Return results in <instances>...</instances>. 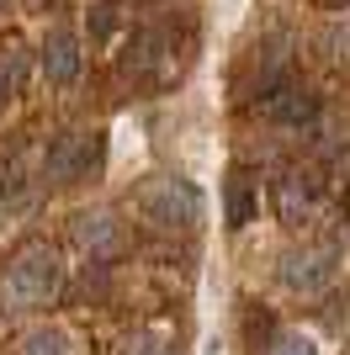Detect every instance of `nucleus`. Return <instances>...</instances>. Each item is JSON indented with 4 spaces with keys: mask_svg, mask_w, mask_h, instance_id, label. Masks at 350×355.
<instances>
[{
    "mask_svg": "<svg viewBox=\"0 0 350 355\" xmlns=\"http://www.w3.org/2000/svg\"><path fill=\"white\" fill-rule=\"evenodd\" d=\"M64 286V260H58L53 244L32 239L11 254V266L0 276V308L6 313H32V308H48Z\"/></svg>",
    "mask_w": 350,
    "mask_h": 355,
    "instance_id": "1",
    "label": "nucleus"
},
{
    "mask_svg": "<svg viewBox=\"0 0 350 355\" xmlns=\"http://www.w3.org/2000/svg\"><path fill=\"white\" fill-rule=\"evenodd\" d=\"M138 212L160 234H186V228L202 223V191L181 175H154L138 186Z\"/></svg>",
    "mask_w": 350,
    "mask_h": 355,
    "instance_id": "2",
    "label": "nucleus"
},
{
    "mask_svg": "<svg viewBox=\"0 0 350 355\" xmlns=\"http://www.w3.org/2000/svg\"><path fill=\"white\" fill-rule=\"evenodd\" d=\"M101 164H106V133L101 128H69V133H58L53 144H48V154H43V170L58 186L96 175Z\"/></svg>",
    "mask_w": 350,
    "mask_h": 355,
    "instance_id": "3",
    "label": "nucleus"
},
{
    "mask_svg": "<svg viewBox=\"0 0 350 355\" xmlns=\"http://www.w3.org/2000/svg\"><path fill=\"white\" fill-rule=\"evenodd\" d=\"M335 276H340V244H308V250H292L287 260H281L287 292H303V297L329 292Z\"/></svg>",
    "mask_w": 350,
    "mask_h": 355,
    "instance_id": "4",
    "label": "nucleus"
},
{
    "mask_svg": "<svg viewBox=\"0 0 350 355\" xmlns=\"http://www.w3.org/2000/svg\"><path fill=\"white\" fill-rule=\"evenodd\" d=\"M260 112L276 122V128H287V133H308V128L319 122V96H313L308 85H292V80H281V85L265 90Z\"/></svg>",
    "mask_w": 350,
    "mask_h": 355,
    "instance_id": "5",
    "label": "nucleus"
},
{
    "mask_svg": "<svg viewBox=\"0 0 350 355\" xmlns=\"http://www.w3.org/2000/svg\"><path fill=\"white\" fill-rule=\"evenodd\" d=\"M122 69L138 74V80H170V69H175V43H170V32H165V27L133 32L128 53H122Z\"/></svg>",
    "mask_w": 350,
    "mask_h": 355,
    "instance_id": "6",
    "label": "nucleus"
},
{
    "mask_svg": "<svg viewBox=\"0 0 350 355\" xmlns=\"http://www.w3.org/2000/svg\"><path fill=\"white\" fill-rule=\"evenodd\" d=\"M276 212L292 228L308 223L319 212V175H313V170H281L276 175Z\"/></svg>",
    "mask_w": 350,
    "mask_h": 355,
    "instance_id": "7",
    "label": "nucleus"
},
{
    "mask_svg": "<svg viewBox=\"0 0 350 355\" xmlns=\"http://www.w3.org/2000/svg\"><path fill=\"white\" fill-rule=\"evenodd\" d=\"M69 234L90 260H106V254H117V244H122V223H117L112 212H74Z\"/></svg>",
    "mask_w": 350,
    "mask_h": 355,
    "instance_id": "8",
    "label": "nucleus"
},
{
    "mask_svg": "<svg viewBox=\"0 0 350 355\" xmlns=\"http://www.w3.org/2000/svg\"><path fill=\"white\" fill-rule=\"evenodd\" d=\"M80 74V37L69 27H53L43 43V80L48 85H74Z\"/></svg>",
    "mask_w": 350,
    "mask_h": 355,
    "instance_id": "9",
    "label": "nucleus"
},
{
    "mask_svg": "<svg viewBox=\"0 0 350 355\" xmlns=\"http://www.w3.org/2000/svg\"><path fill=\"white\" fill-rule=\"evenodd\" d=\"M228 228H244V223H255V212H260V196H255V180L244 175V170H233L228 175Z\"/></svg>",
    "mask_w": 350,
    "mask_h": 355,
    "instance_id": "10",
    "label": "nucleus"
},
{
    "mask_svg": "<svg viewBox=\"0 0 350 355\" xmlns=\"http://www.w3.org/2000/svg\"><path fill=\"white\" fill-rule=\"evenodd\" d=\"M16 355H69V334L64 329H32L27 340L16 345Z\"/></svg>",
    "mask_w": 350,
    "mask_h": 355,
    "instance_id": "11",
    "label": "nucleus"
},
{
    "mask_svg": "<svg viewBox=\"0 0 350 355\" xmlns=\"http://www.w3.org/2000/svg\"><path fill=\"white\" fill-rule=\"evenodd\" d=\"M265 355H319V345L308 340V334H297V329H281L276 340L265 345Z\"/></svg>",
    "mask_w": 350,
    "mask_h": 355,
    "instance_id": "12",
    "label": "nucleus"
},
{
    "mask_svg": "<svg viewBox=\"0 0 350 355\" xmlns=\"http://www.w3.org/2000/svg\"><path fill=\"white\" fill-rule=\"evenodd\" d=\"M324 324L335 329V334H345V329H350V286H345V292H329V308H324Z\"/></svg>",
    "mask_w": 350,
    "mask_h": 355,
    "instance_id": "13",
    "label": "nucleus"
},
{
    "mask_svg": "<svg viewBox=\"0 0 350 355\" xmlns=\"http://www.w3.org/2000/svg\"><path fill=\"white\" fill-rule=\"evenodd\" d=\"M128 355H175V350H170V340H165L160 329H144V334H133Z\"/></svg>",
    "mask_w": 350,
    "mask_h": 355,
    "instance_id": "14",
    "label": "nucleus"
},
{
    "mask_svg": "<svg viewBox=\"0 0 350 355\" xmlns=\"http://www.w3.org/2000/svg\"><path fill=\"white\" fill-rule=\"evenodd\" d=\"M112 27H117V6H112V0H106L101 11L90 16V37H106V32H112Z\"/></svg>",
    "mask_w": 350,
    "mask_h": 355,
    "instance_id": "15",
    "label": "nucleus"
},
{
    "mask_svg": "<svg viewBox=\"0 0 350 355\" xmlns=\"http://www.w3.org/2000/svg\"><path fill=\"white\" fill-rule=\"evenodd\" d=\"M329 170H335V186H340V191H350V148H340L335 159H329Z\"/></svg>",
    "mask_w": 350,
    "mask_h": 355,
    "instance_id": "16",
    "label": "nucleus"
},
{
    "mask_svg": "<svg viewBox=\"0 0 350 355\" xmlns=\"http://www.w3.org/2000/svg\"><path fill=\"white\" fill-rule=\"evenodd\" d=\"M6 101H11V80L0 74V112H6Z\"/></svg>",
    "mask_w": 350,
    "mask_h": 355,
    "instance_id": "17",
    "label": "nucleus"
},
{
    "mask_svg": "<svg viewBox=\"0 0 350 355\" xmlns=\"http://www.w3.org/2000/svg\"><path fill=\"white\" fill-rule=\"evenodd\" d=\"M324 6H350V0H324Z\"/></svg>",
    "mask_w": 350,
    "mask_h": 355,
    "instance_id": "18",
    "label": "nucleus"
},
{
    "mask_svg": "<svg viewBox=\"0 0 350 355\" xmlns=\"http://www.w3.org/2000/svg\"><path fill=\"white\" fill-rule=\"evenodd\" d=\"M0 6H6V0H0Z\"/></svg>",
    "mask_w": 350,
    "mask_h": 355,
    "instance_id": "19",
    "label": "nucleus"
}]
</instances>
